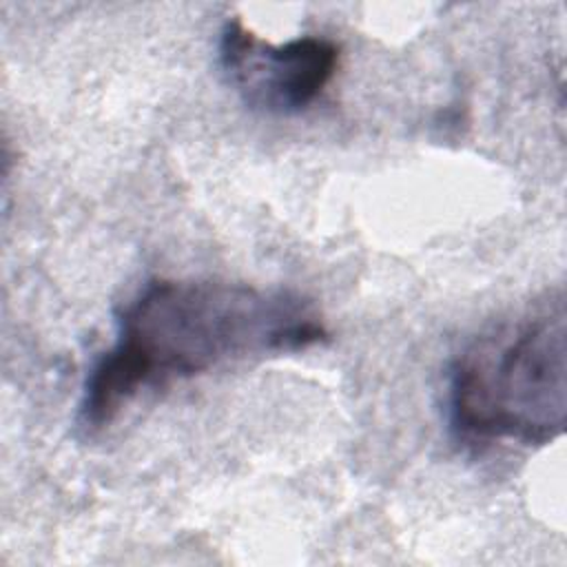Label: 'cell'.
<instances>
[{
    "mask_svg": "<svg viewBox=\"0 0 567 567\" xmlns=\"http://www.w3.org/2000/svg\"><path fill=\"white\" fill-rule=\"evenodd\" d=\"M341 49L323 35H299L275 44L241 20H226L217 40V64L239 100L264 115H299L332 82Z\"/></svg>",
    "mask_w": 567,
    "mask_h": 567,
    "instance_id": "cell-3",
    "label": "cell"
},
{
    "mask_svg": "<svg viewBox=\"0 0 567 567\" xmlns=\"http://www.w3.org/2000/svg\"><path fill=\"white\" fill-rule=\"evenodd\" d=\"M452 434L474 447H543L565 432L567 317L549 303L476 337L450 365Z\"/></svg>",
    "mask_w": 567,
    "mask_h": 567,
    "instance_id": "cell-2",
    "label": "cell"
},
{
    "mask_svg": "<svg viewBox=\"0 0 567 567\" xmlns=\"http://www.w3.org/2000/svg\"><path fill=\"white\" fill-rule=\"evenodd\" d=\"M328 339L321 312L297 290L155 277L117 312L115 339L82 383L75 423L84 434H97L144 390Z\"/></svg>",
    "mask_w": 567,
    "mask_h": 567,
    "instance_id": "cell-1",
    "label": "cell"
}]
</instances>
